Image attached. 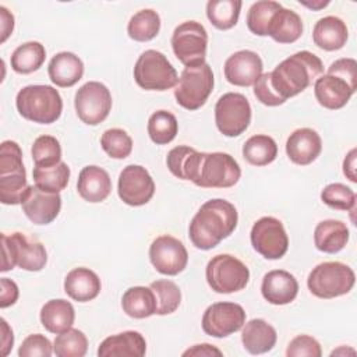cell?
Segmentation results:
<instances>
[{
	"instance_id": "obj_21",
	"label": "cell",
	"mask_w": 357,
	"mask_h": 357,
	"mask_svg": "<svg viewBox=\"0 0 357 357\" xmlns=\"http://www.w3.org/2000/svg\"><path fill=\"white\" fill-rule=\"evenodd\" d=\"M322 151V141L319 134L312 128H297L286 141V153L296 165L312 163Z\"/></svg>"
},
{
	"instance_id": "obj_12",
	"label": "cell",
	"mask_w": 357,
	"mask_h": 357,
	"mask_svg": "<svg viewBox=\"0 0 357 357\" xmlns=\"http://www.w3.org/2000/svg\"><path fill=\"white\" fill-rule=\"evenodd\" d=\"M251 121V106L248 99L238 92L223 93L215 105V123L226 137H238Z\"/></svg>"
},
{
	"instance_id": "obj_31",
	"label": "cell",
	"mask_w": 357,
	"mask_h": 357,
	"mask_svg": "<svg viewBox=\"0 0 357 357\" xmlns=\"http://www.w3.org/2000/svg\"><path fill=\"white\" fill-rule=\"evenodd\" d=\"M303 33V21L300 15L289 8H279L268 28V35L278 43H293Z\"/></svg>"
},
{
	"instance_id": "obj_33",
	"label": "cell",
	"mask_w": 357,
	"mask_h": 357,
	"mask_svg": "<svg viewBox=\"0 0 357 357\" xmlns=\"http://www.w3.org/2000/svg\"><path fill=\"white\" fill-rule=\"evenodd\" d=\"M278 156L275 139L265 134L250 137L243 145V158L252 166H266Z\"/></svg>"
},
{
	"instance_id": "obj_46",
	"label": "cell",
	"mask_w": 357,
	"mask_h": 357,
	"mask_svg": "<svg viewBox=\"0 0 357 357\" xmlns=\"http://www.w3.org/2000/svg\"><path fill=\"white\" fill-rule=\"evenodd\" d=\"M287 357H321L322 350L317 339L310 335H298L290 340L286 349Z\"/></svg>"
},
{
	"instance_id": "obj_6",
	"label": "cell",
	"mask_w": 357,
	"mask_h": 357,
	"mask_svg": "<svg viewBox=\"0 0 357 357\" xmlns=\"http://www.w3.org/2000/svg\"><path fill=\"white\" fill-rule=\"evenodd\" d=\"M28 188L22 163V151L15 141H3L0 145V201L4 205L21 204Z\"/></svg>"
},
{
	"instance_id": "obj_51",
	"label": "cell",
	"mask_w": 357,
	"mask_h": 357,
	"mask_svg": "<svg viewBox=\"0 0 357 357\" xmlns=\"http://www.w3.org/2000/svg\"><path fill=\"white\" fill-rule=\"evenodd\" d=\"M0 20H1V39L0 42H6V39L10 36V33L14 29V17L13 14L6 8L0 7Z\"/></svg>"
},
{
	"instance_id": "obj_4",
	"label": "cell",
	"mask_w": 357,
	"mask_h": 357,
	"mask_svg": "<svg viewBox=\"0 0 357 357\" xmlns=\"http://www.w3.org/2000/svg\"><path fill=\"white\" fill-rule=\"evenodd\" d=\"M18 113L33 123L50 124L59 120L63 112V99L50 85H26L17 93Z\"/></svg>"
},
{
	"instance_id": "obj_52",
	"label": "cell",
	"mask_w": 357,
	"mask_h": 357,
	"mask_svg": "<svg viewBox=\"0 0 357 357\" xmlns=\"http://www.w3.org/2000/svg\"><path fill=\"white\" fill-rule=\"evenodd\" d=\"M356 148H353L347 156L343 160V173L344 176L351 181V183H357V177H356Z\"/></svg>"
},
{
	"instance_id": "obj_18",
	"label": "cell",
	"mask_w": 357,
	"mask_h": 357,
	"mask_svg": "<svg viewBox=\"0 0 357 357\" xmlns=\"http://www.w3.org/2000/svg\"><path fill=\"white\" fill-rule=\"evenodd\" d=\"M21 206L32 223L49 225L57 218L61 209V197L59 192H49L36 185H28Z\"/></svg>"
},
{
	"instance_id": "obj_36",
	"label": "cell",
	"mask_w": 357,
	"mask_h": 357,
	"mask_svg": "<svg viewBox=\"0 0 357 357\" xmlns=\"http://www.w3.org/2000/svg\"><path fill=\"white\" fill-rule=\"evenodd\" d=\"M160 29V17L151 8L135 13L127 25V33L137 42H148L153 39Z\"/></svg>"
},
{
	"instance_id": "obj_32",
	"label": "cell",
	"mask_w": 357,
	"mask_h": 357,
	"mask_svg": "<svg viewBox=\"0 0 357 357\" xmlns=\"http://www.w3.org/2000/svg\"><path fill=\"white\" fill-rule=\"evenodd\" d=\"M123 311L137 319L148 318L156 314V298L151 287L134 286L124 291L121 297Z\"/></svg>"
},
{
	"instance_id": "obj_3",
	"label": "cell",
	"mask_w": 357,
	"mask_h": 357,
	"mask_svg": "<svg viewBox=\"0 0 357 357\" xmlns=\"http://www.w3.org/2000/svg\"><path fill=\"white\" fill-rule=\"evenodd\" d=\"M324 71L318 56L301 50L279 63L271 73V84L276 93L286 102L289 98L307 89Z\"/></svg>"
},
{
	"instance_id": "obj_9",
	"label": "cell",
	"mask_w": 357,
	"mask_h": 357,
	"mask_svg": "<svg viewBox=\"0 0 357 357\" xmlns=\"http://www.w3.org/2000/svg\"><path fill=\"white\" fill-rule=\"evenodd\" d=\"M213 82V73L208 63L185 67L174 89L177 105L187 110L199 109L209 98Z\"/></svg>"
},
{
	"instance_id": "obj_42",
	"label": "cell",
	"mask_w": 357,
	"mask_h": 357,
	"mask_svg": "<svg viewBox=\"0 0 357 357\" xmlns=\"http://www.w3.org/2000/svg\"><path fill=\"white\" fill-rule=\"evenodd\" d=\"M32 159L38 167H50L61 162V146L56 137L40 135L32 144Z\"/></svg>"
},
{
	"instance_id": "obj_44",
	"label": "cell",
	"mask_w": 357,
	"mask_h": 357,
	"mask_svg": "<svg viewBox=\"0 0 357 357\" xmlns=\"http://www.w3.org/2000/svg\"><path fill=\"white\" fill-rule=\"evenodd\" d=\"M321 199L328 206L339 211H353L356 206L354 191L342 183L328 184L321 191Z\"/></svg>"
},
{
	"instance_id": "obj_17",
	"label": "cell",
	"mask_w": 357,
	"mask_h": 357,
	"mask_svg": "<svg viewBox=\"0 0 357 357\" xmlns=\"http://www.w3.org/2000/svg\"><path fill=\"white\" fill-rule=\"evenodd\" d=\"M120 199L130 206H141L151 201L155 194V183L148 170L139 165L126 166L117 184Z\"/></svg>"
},
{
	"instance_id": "obj_24",
	"label": "cell",
	"mask_w": 357,
	"mask_h": 357,
	"mask_svg": "<svg viewBox=\"0 0 357 357\" xmlns=\"http://www.w3.org/2000/svg\"><path fill=\"white\" fill-rule=\"evenodd\" d=\"M77 191L88 202L96 204L105 201L112 192V180L109 173L95 165L85 166L78 176Z\"/></svg>"
},
{
	"instance_id": "obj_38",
	"label": "cell",
	"mask_w": 357,
	"mask_h": 357,
	"mask_svg": "<svg viewBox=\"0 0 357 357\" xmlns=\"http://www.w3.org/2000/svg\"><path fill=\"white\" fill-rule=\"evenodd\" d=\"M178 131V123L173 113L167 110H158L151 114L148 120V134L156 145H166L172 142Z\"/></svg>"
},
{
	"instance_id": "obj_48",
	"label": "cell",
	"mask_w": 357,
	"mask_h": 357,
	"mask_svg": "<svg viewBox=\"0 0 357 357\" xmlns=\"http://www.w3.org/2000/svg\"><path fill=\"white\" fill-rule=\"evenodd\" d=\"M326 74H335L344 78L350 85L357 88V61L350 57H343L333 61Z\"/></svg>"
},
{
	"instance_id": "obj_8",
	"label": "cell",
	"mask_w": 357,
	"mask_h": 357,
	"mask_svg": "<svg viewBox=\"0 0 357 357\" xmlns=\"http://www.w3.org/2000/svg\"><path fill=\"white\" fill-rule=\"evenodd\" d=\"M134 79L146 91H167L176 86L178 77L167 57L153 49L145 50L134 66Z\"/></svg>"
},
{
	"instance_id": "obj_16",
	"label": "cell",
	"mask_w": 357,
	"mask_h": 357,
	"mask_svg": "<svg viewBox=\"0 0 357 357\" xmlns=\"http://www.w3.org/2000/svg\"><path fill=\"white\" fill-rule=\"evenodd\" d=\"M149 259L159 273L174 276L185 269L188 252L178 238L163 234L152 241L149 247Z\"/></svg>"
},
{
	"instance_id": "obj_30",
	"label": "cell",
	"mask_w": 357,
	"mask_h": 357,
	"mask_svg": "<svg viewBox=\"0 0 357 357\" xmlns=\"http://www.w3.org/2000/svg\"><path fill=\"white\" fill-rule=\"evenodd\" d=\"M75 319V311L70 301L63 298L49 300L40 308V324L50 333H61L70 329Z\"/></svg>"
},
{
	"instance_id": "obj_47",
	"label": "cell",
	"mask_w": 357,
	"mask_h": 357,
	"mask_svg": "<svg viewBox=\"0 0 357 357\" xmlns=\"http://www.w3.org/2000/svg\"><path fill=\"white\" fill-rule=\"evenodd\" d=\"M254 95L265 106H279V105L284 103V100L276 93V91L273 89V86L271 84V73L262 74L255 81Z\"/></svg>"
},
{
	"instance_id": "obj_45",
	"label": "cell",
	"mask_w": 357,
	"mask_h": 357,
	"mask_svg": "<svg viewBox=\"0 0 357 357\" xmlns=\"http://www.w3.org/2000/svg\"><path fill=\"white\" fill-rule=\"evenodd\" d=\"M52 353H53V344L42 333H33L26 336L18 349L20 357H35V356L50 357Z\"/></svg>"
},
{
	"instance_id": "obj_20",
	"label": "cell",
	"mask_w": 357,
	"mask_h": 357,
	"mask_svg": "<svg viewBox=\"0 0 357 357\" xmlns=\"http://www.w3.org/2000/svg\"><path fill=\"white\" fill-rule=\"evenodd\" d=\"M356 89L344 78L335 74H325L314 82V95L318 103L329 110H337L346 106Z\"/></svg>"
},
{
	"instance_id": "obj_40",
	"label": "cell",
	"mask_w": 357,
	"mask_h": 357,
	"mask_svg": "<svg viewBox=\"0 0 357 357\" xmlns=\"http://www.w3.org/2000/svg\"><path fill=\"white\" fill-rule=\"evenodd\" d=\"M156 298V314L167 315L174 312L181 303V291L178 286L167 279H159L149 284Z\"/></svg>"
},
{
	"instance_id": "obj_28",
	"label": "cell",
	"mask_w": 357,
	"mask_h": 357,
	"mask_svg": "<svg viewBox=\"0 0 357 357\" xmlns=\"http://www.w3.org/2000/svg\"><path fill=\"white\" fill-rule=\"evenodd\" d=\"M276 331L265 319L254 318L243 325L241 342L250 354L268 353L276 344Z\"/></svg>"
},
{
	"instance_id": "obj_49",
	"label": "cell",
	"mask_w": 357,
	"mask_h": 357,
	"mask_svg": "<svg viewBox=\"0 0 357 357\" xmlns=\"http://www.w3.org/2000/svg\"><path fill=\"white\" fill-rule=\"evenodd\" d=\"M0 307L6 308L13 305L18 298V286L15 282L7 278L0 279Z\"/></svg>"
},
{
	"instance_id": "obj_23",
	"label": "cell",
	"mask_w": 357,
	"mask_h": 357,
	"mask_svg": "<svg viewBox=\"0 0 357 357\" xmlns=\"http://www.w3.org/2000/svg\"><path fill=\"white\" fill-rule=\"evenodd\" d=\"M145 351V337L137 331L107 336L98 347L99 357H142Z\"/></svg>"
},
{
	"instance_id": "obj_39",
	"label": "cell",
	"mask_w": 357,
	"mask_h": 357,
	"mask_svg": "<svg viewBox=\"0 0 357 357\" xmlns=\"http://www.w3.org/2000/svg\"><path fill=\"white\" fill-rule=\"evenodd\" d=\"M279 8H282V4L272 0H261L254 3L247 14L248 29L254 35L266 36L272 17Z\"/></svg>"
},
{
	"instance_id": "obj_19",
	"label": "cell",
	"mask_w": 357,
	"mask_h": 357,
	"mask_svg": "<svg viewBox=\"0 0 357 357\" xmlns=\"http://www.w3.org/2000/svg\"><path fill=\"white\" fill-rule=\"evenodd\" d=\"M262 60L252 50H238L225 61V77L236 86H250L262 75Z\"/></svg>"
},
{
	"instance_id": "obj_25",
	"label": "cell",
	"mask_w": 357,
	"mask_h": 357,
	"mask_svg": "<svg viewBox=\"0 0 357 357\" xmlns=\"http://www.w3.org/2000/svg\"><path fill=\"white\" fill-rule=\"evenodd\" d=\"M100 289L102 283L99 276L89 268H74L64 279L66 294L78 303H86L96 298Z\"/></svg>"
},
{
	"instance_id": "obj_13",
	"label": "cell",
	"mask_w": 357,
	"mask_h": 357,
	"mask_svg": "<svg viewBox=\"0 0 357 357\" xmlns=\"http://www.w3.org/2000/svg\"><path fill=\"white\" fill-rule=\"evenodd\" d=\"M74 106L77 116L82 123L98 126L110 113L112 93L105 84L88 81L75 92Z\"/></svg>"
},
{
	"instance_id": "obj_15",
	"label": "cell",
	"mask_w": 357,
	"mask_h": 357,
	"mask_svg": "<svg viewBox=\"0 0 357 357\" xmlns=\"http://www.w3.org/2000/svg\"><path fill=\"white\" fill-rule=\"evenodd\" d=\"M245 311L240 304L220 301L209 305L202 315V331L212 337H226L243 328Z\"/></svg>"
},
{
	"instance_id": "obj_35",
	"label": "cell",
	"mask_w": 357,
	"mask_h": 357,
	"mask_svg": "<svg viewBox=\"0 0 357 357\" xmlns=\"http://www.w3.org/2000/svg\"><path fill=\"white\" fill-rule=\"evenodd\" d=\"M241 4L240 0H209L206 3V17L215 28L230 29L238 21Z\"/></svg>"
},
{
	"instance_id": "obj_43",
	"label": "cell",
	"mask_w": 357,
	"mask_h": 357,
	"mask_svg": "<svg viewBox=\"0 0 357 357\" xmlns=\"http://www.w3.org/2000/svg\"><path fill=\"white\" fill-rule=\"evenodd\" d=\"M102 149L113 159H124L132 151V139L123 128H109L100 137Z\"/></svg>"
},
{
	"instance_id": "obj_7",
	"label": "cell",
	"mask_w": 357,
	"mask_h": 357,
	"mask_svg": "<svg viewBox=\"0 0 357 357\" xmlns=\"http://www.w3.org/2000/svg\"><path fill=\"white\" fill-rule=\"evenodd\" d=\"M356 282L353 269L337 261L318 264L307 278L308 290L319 298H335L347 294Z\"/></svg>"
},
{
	"instance_id": "obj_10",
	"label": "cell",
	"mask_w": 357,
	"mask_h": 357,
	"mask_svg": "<svg viewBox=\"0 0 357 357\" xmlns=\"http://www.w3.org/2000/svg\"><path fill=\"white\" fill-rule=\"evenodd\" d=\"M209 287L220 294L243 290L250 280V269L230 254H219L209 259L205 271Z\"/></svg>"
},
{
	"instance_id": "obj_2",
	"label": "cell",
	"mask_w": 357,
	"mask_h": 357,
	"mask_svg": "<svg viewBox=\"0 0 357 357\" xmlns=\"http://www.w3.org/2000/svg\"><path fill=\"white\" fill-rule=\"evenodd\" d=\"M237 222V209L231 202L222 198L209 199L194 215L188 236L198 250H212L234 231Z\"/></svg>"
},
{
	"instance_id": "obj_53",
	"label": "cell",
	"mask_w": 357,
	"mask_h": 357,
	"mask_svg": "<svg viewBox=\"0 0 357 357\" xmlns=\"http://www.w3.org/2000/svg\"><path fill=\"white\" fill-rule=\"evenodd\" d=\"M1 347H3V356H7L10 349H13L14 344V335H13V329L8 326L7 321L3 318L1 319Z\"/></svg>"
},
{
	"instance_id": "obj_37",
	"label": "cell",
	"mask_w": 357,
	"mask_h": 357,
	"mask_svg": "<svg viewBox=\"0 0 357 357\" xmlns=\"http://www.w3.org/2000/svg\"><path fill=\"white\" fill-rule=\"evenodd\" d=\"M35 185L43 191L60 192L64 190L70 180V167L63 160L50 167H33L32 172Z\"/></svg>"
},
{
	"instance_id": "obj_1",
	"label": "cell",
	"mask_w": 357,
	"mask_h": 357,
	"mask_svg": "<svg viewBox=\"0 0 357 357\" xmlns=\"http://www.w3.org/2000/svg\"><path fill=\"white\" fill-rule=\"evenodd\" d=\"M167 167L180 180H190L201 188H229L241 176L237 160L225 152H198L178 145L169 151Z\"/></svg>"
},
{
	"instance_id": "obj_34",
	"label": "cell",
	"mask_w": 357,
	"mask_h": 357,
	"mask_svg": "<svg viewBox=\"0 0 357 357\" xmlns=\"http://www.w3.org/2000/svg\"><path fill=\"white\" fill-rule=\"evenodd\" d=\"M46 59L45 46L39 42H25L11 54V67L18 74H31L42 67Z\"/></svg>"
},
{
	"instance_id": "obj_29",
	"label": "cell",
	"mask_w": 357,
	"mask_h": 357,
	"mask_svg": "<svg viewBox=\"0 0 357 357\" xmlns=\"http://www.w3.org/2000/svg\"><path fill=\"white\" fill-rule=\"evenodd\" d=\"M349 236V229L342 220L326 219L317 225L314 243L317 250L326 254H336L346 247Z\"/></svg>"
},
{
	"instance_id": "obj_50",
	"label": "cell",
	"mask_w": 357,
	"mask_h": 357,
	"mask_svg": "<svg viewBox=\"0 0 357 357\" xmlns=\"http://www.w3.org/2000/svg\"><path fill=\"white\" fill-rule=\"evenodd\" d=\"M183 356H195V357L205 356V357H211V356H223V353L218 347H215L213 344L202 343V344H194L191 349L185 350L183 353Z\"/></svg>"
},
{
	"instance_id": "obj_5",
	"label": "cell",
	"mask_w": 357,
	"mask_h": 357,
	"mask_svg": "<svg viewBox=\"0 0 357 357\" xmlns=\"http://www.w3.org/2000/svg\"><path fill=\"white\" fill-rule=\"evenodd\" d=\"M1 272H7L14 266L29 272H38L42 271L47 262L45 245L21 231L11 234L1 233Z\"/></svg>"
},
{
	"instance_id": "obj_22",
	"label": "cell",
	"mask_w": 357,
	"mask_h": 357,
	"mask_svg": "<svg viewBox=\"0 0 357 357\" xmlns=\"http://www.w3.org/2000/svg\"><path fill=\"white\" fill-rule=\"evenodd\" d=\"M262 297L275 305L291 303L298 293L297 279L287 271L273 269L265 273L261 284Z\"/></svg>"
},
{
	"instance_id": "obj_41",
	"label": "cell",
	"mask_w": 357,
	"mask_h": 357,
	"mask_svg": "<svg viewBox=\"0 0 357 357\" xmlns=\"http://www.w3.org/2000/svg\"><path fill=\"white\" fill-rule=\"evenodd\" d=\"M88 350V339L84 332L70 328L59 333L53 342L57 357H84Z\"/></svg>"
},
{
	"instance_id": "obj_27",
	"label": "cell",
	"mask_w": 357,
	"mask_h": 357,
	"mask_svg": "<svg viewBox=\"0 0 357 357\" xmlns=\"http://www.w3.org/2000/svg\"><path fill=\"white\" fill-rule=\"evenodd\" d=\"M349 38L346 22L335 15H328L318 20L312 29L314 43L326 52L342 49Z\"/></svg>"
},
{
	"instance_id": "obj_54",
	"label": "cell",
	"mask_w": 357,
	"mask_h": 357,
	"mask_svg": "<svg viewBox=\"0 0 357 357\" xmlns=\"http://www.w3.org/2000/svg\"><path fill=\"white\" fill-rule=\"evenodd\" d=\"M300 4L308 7V8H312V10H319V8H324L329 4V1H318V3H305V1H300Z\"/></svg>"
},
{
	"instance_id": "obj_11",
	"label": "cell",
	"mask_w": 357,
	"mask_h": 357,
	"mask_svg": "<svg viewBox=\"0 0 357 357\" xmlns=\"http://www.w3.org/2000/svg\"><path fill=\"white\" fill-rule=\"evenodd\" d=\"M206 46L208 33L202 24L197 21H184L174 28L172 35V47L174 56L185 67L205 63Z\"/></svg>"
},
{
	"instance_id": "obj_26",
	"label": "cell",
	"mask_w": 357,
	"mask_h": 357,
	"mask_svg": "<svg viewBox=\"0 0 357 357\" xmlns=\"http://www.w3.org/2000/svg\"><path fill=\"white\" fill-rule=\"evenodd\" d=\"M47 73L54 85L60 88H70L82 78L84 63L71 52H60L52 57Z\"/></svg>"
},
{
	"instance_id": "obj_14",
	"label": "cell",
	"mask_w": 357,
	"mask_h": 357,
	"mask_svg": "<svg viewBox=\"0 0 357 357\" xmlns=\"http://www.w3.org/2000/svg\"><path fill=\"white\" fill-rule=\"evenodd\" d=\"M252 248L266 259H280L289 248L283 223L273 216L258 219L250 233Z\"/></svg>"
}]
</instances>
